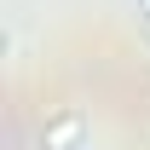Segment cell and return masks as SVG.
I'll list each match as a JSON object with an SVG mask.
<instances>
[{
	"mask_svg": "<svg viewBox=\"0 0 150 150\" xmlns=\"http://www.w3.org/2000/svg\"><path fill=\"white\" fill-rule=\"evenodd\" d=\"M139 23H144V40H150V0H139Z\"/></svg>",
	"mask_w": 150,
	"mask_h": 150,
	"instance_id": "2",
	"label": "cell"
},
{
	"mask_svg": "<svg viewBox=\"0 0 150 150\" xmlns=\"http://www.w3.org/2000/svg\"><path fill=\"white\" fill-rule=\"evenodd\" d=\"M40 150H87V115L81 110H58L40 127Z\"/></svg>",
	"mask_w": 150,
	"mask_h": 150,
	"instance_id": "1",
	"label": "cell"
}]
</instances>
